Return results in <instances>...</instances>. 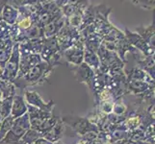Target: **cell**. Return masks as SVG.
Segmentation results:
<instances>
[{"mask_svg":"<svg viewBox=\"0 0 155 144\" xmlns=\"http://www.w3.org/2000/svg\"><path fill=\"white\" fill-rule=\"evenodd\" d=\"M53 69L54 68L47 65L45 62H41L40 65L31 68L22 77L15 78L13 84L17 88L21 89L37 86V85H41L47 81V78L53 71Z\"/></svg>","mask_w":155,"mask_h":144,"instance_id":"6da1fadb","label":"cell"},{"mask_svg":"<svg viewBox=\"0 0 155 144\" xmlns=\"http://www.w3.org/2000/svg\"><path fill=\"white\" fill-rule=\"evenodd\" d=\"M42 62H45L47 65L54 68L57 66L62 65L63 53L59 46L56 37L49 39H44V45L40 53Z\"/></svg>","mask_w":155,"mask_h":144,"instance_id":"7a4b0ae2","label":"cell"},{"mask_svg":"<svg viewBox=\"0 0 155 144\" xmlns=\"http://www.w3.org/2000/svg\"><path fill=\"white\" fill-rule=\"evenodd\" d=\"M30 129V121L28 114L15 118L12 129L4 137V139L0 142V144H18L20 138L22 137L25 133Z\"/></svg>","mask_w":155,"mask_h":144,"instance_id":"3957f363","label":"cell"},{"mask_svg":"<svg viewBox=\"0 0 155 144\" xmlns=\"http://www.w3.org/2000/svg\"><path fill=\"white\" fill-rule=\"evenodd\" d=\"M64 124H68L77 135L84 136L89 133H97L98 134V128L94 125L87 117H81L76 115H66L62 118Z\"/></svg>","mask_w":155,"mask_h":144,"instance_id":"277c9868","label":"cell"},{"mask_svg":"<svg viewBox=\"0 0 155 144\" xmlns=\"http://www.w3.org/2000/svg\"><path fill=\"white\" fill-rule=\"evenodd\" d=\"M56 38L62 53L67 50L68 48L77 43L79 40H83L81 36H80L78 29L71 27L68 23H66V25L62 28V30L59 32Z\"/></svg>","mask_w":155,"mask_h":144,"instance_id":"5b68a950","label":"cell"},{"mask_svg":"<svg viewBox=\"0 0 155 144\" xmlns=\"http://www.w3.org/2000/svg\"><path fill=\"white\" fill-rule=\"evenodd\" d=\"M19 61H20V54L18 51V44H14L12 55H11L8 62L5 63L3 73L1 78L9 82H14V80L17 78L18 73L19 70Z\"/></svg>","mask_w":155,"mask_h":144,"instance_id":"8992f818","label":"cell"},{"mask_svg":"<svg viewBox=\"0 0 155 144\" xmlns=\"http://www.w3.org/2000/svg\"><path fill=\"white\" fill-rule=\"evenodd\" d=\"M84 58V40H79L77 43L68 48L63 52V59L66 60V65L77 66L83 62Z\"/></svg>","mask_w":155,"mask_h":144,"instance_id":"52a82bcc","label":"cell"},{"mask_svg":"<svg viewBox=\"0 0 155 144\" xmlns=\"http://www.w3.org/2000/svg\"><path fill=\"white\" fill-rule=\"evenodd\" d=\"M124 34L127 41L130 43V45H132L136 50H140L145 55V57L154 56V47L148 45L137 33H132L127 28H125Z\"/></svg>","mask_w":155,"mask_h":144,"instance_id":"ba28073f","label":"cell"},{"mask_svg":"<svg viewBox=\"0 0 155 144\" xmlns=\"http://www.w3.org/2000/svg\"><path fill=\"white\" fill-rule=\"evenodd\" d=\"M24 100L26 101V104H28L35 108L52 113L53 108L55 106V102L53 100H50L49 102H45L42 98L40 96V94L35 91V90H26L24 93Z\"/></svg>","mask_w":155,"mask_h":144,"instance_id":"9c48e42d","label":"cell"},{"mask_svg":"<svg viewBox=\"0 0 155 144\" xmlns=\"http://www.w3.org/2000/svg\"><path fill=\"white\" fill-rule=\"evenodd\" d=\"M27 114L29 116V121H30V128L33 130H38V128L42 124V122L49 118L53 115L52 113H48V111H45L32 107L27 104Z\"/></svg>","mask_w":155,"mask_h":144,"instance_id":"30bf717a","label":"cell"},{"mask_svg":"<svg viewBox=\"0 0 155 144\" xmlns=\"http://www.w3.org/2000/svg\"><path fill=\"white\" fill-rule=\"evenodd\" d=\"M71 70L74 73L75 78L77 79L78 82L84 83V84H86L88 87H90L91 81H92V79L94 78L95 74L93 68H91L85 62H82L81 65H79L77 66L71 67Z\"/></svg>","mask_w":155,"mask_h":144,"instance_id":"8fae6325","label":"cell"},{"mask_svg":"<svg viewBox=\"0 0 155 144\" xmlns=\"http://www.w3.org/2000/svg\"><path fill=\"white\" fill-rule=\"evenodd\" d=\"M42 62L41 58L39 54H31L27 56L20 57L19 61V70L18 73L17 78L22 77L24 74L27 73L31 68L40 65Z\"/></svg>","mask_w":155,"mask_h":144,"instance_id":"7c38bea8","label":"cell"},{"mask_svg":"<svg viewBox=\"0 0 155 144\" xmlns=\"http://www.w3.org/2000/svg\"><path fill=\"white\" fill-rule=\"evenodd\" d=\"M66 23H67V18L62 14L61 17L56 18L53 22L45 26L42 28L44 39H49V38H53V37H56L59 34V32L62 30V28L66 25Z\"/></svg>","mask_w":155,"mask_h":144,"instance_id":"4fadbf2b","label":"cell"},{"mask_svg":"<svg viewBox=\"0 0 155 144\" xmlns=\"http://www.w3.org/2000/svg\"><path fill=\"white\" fill-rule=\"evenodd\" d=\"M44 45V40H34V41H27L24 43L18 44V51L20 57L27 56L31 54H39L42 49Z\"/></svg>","mask_w":155,"mask_h":144,"instance_id":"5bb4252c","label":"cell"},{"mask_svg":"<svg viewBox=\"0 0 155 144\" xmlns=\"http://www.w3.org/2000/svg\"><path fill=\"white\" fill-rule=\"evenodd\" d=\"M18 11L15 9L13 5H11L9 2H5L1 11V19L5 23H7L10 26H13L17 23L18 19Z\"/></svg>","mask_w":155,"mask_h":144,"instance_id":"9a60e30c","label":"cell"},{"mask_svg":"<svg viewBox=\"0 0 155 144\" xmlns=\"http://www.w3.org/2000/svg\"><path fill=\"white\" fill-rule=\"evenodd\" d=\"M27 114V104H26L24 97L21 95H15L13 97V105L11 110V116L14 118L18 117Z\"/></svg>","mask_w":155,"mask_h":144,"instance_id":"2e32d148","label":"cell"},{"mask_svg":"<svg viewBox=\"0 0 155 144\" xmlns=\"http://www.w3.org/2000/svg\"><path fill=\"white\" fill-rule=\"evenodd\" d=\"M127 81H142L146 82L151 86H154V80L149 77L147 73H146L143 69L138 66H134L131 68L128 72H125Z\"/></svg>","mask_w":155,"mask_h":144,"instance_id":"e0dca14e","label":"cell"},{"mask_svg":"<svg viewBox=\"0 0 155 144\" xmlns=\"http://www.w3.org/2000/svg\"><path fill=\"white\" fill-rule=\"evenodd\" d=\"M64 126H65V124H64V122L62 121V118H60L57 121V123L53 126L48 132H46L45 134L42 136V137L45 138L46 140H48L49 142L53 144L59 142L62 138L64 130H65V127Z\"/></svg>","mask_w":155,"mask_h":144,"instance_id":"ac0fdd59","label":"cell"},{"mask_svg":"<svg viewBox=\"0 0 155 144\" xmlns=\"http://www.w3.org/2000/svg\"><path fill=\"white\" fill-rule=\"evenodd\" d=\"M154 88L146 82L142 81H127V94L139 96L147 91L148 89Z\"/></svg>","mask_w":155,"mask_h":144,"instance_id":"d6986e66","label":"cell"},{"mask_svg":"<svg viewBox=\"0 0 155 144\" xmlns=\"http://www.w3.org/2000/svg\"><path fill=\"white\" fill-rule=\"evenodd\" d=\"M83 62L86 63L91 68L94 69V72L99 71V59L97 57V54L93 50L89 49V48L84 46V58H83Z\"/></svg>","mask_w":155,"mask_h":144,"instance_id":"ffe728a7","label":"cell"},{"mask_svg":"<svg viewBox=\"0 0 155 144\" xmlns=\"http://www.w3.org/2000/svg\"><path fill=\"white\" fill-rule=\"evenodd\" d=\"M137 34L141 37V38L145 40L148 45L151 47H154V23L147 26V27H143V26H139L136 28Z\"/></svg>","mask_w":155,"mask_h":144,"instance_id":"44dd1931","label":"cell"},{"mask_svg":"<svg viewBox=\"0 0 155 144\" xmlns=\"http://www.w3.org/2000/svg\"><path fill=\"white\" fill-rule=\"evenodd\" d=\"M137 66L143 69L146 73H147L149 77L154 80V56L150 57H143V59H136Z\"/></svg>","mask_w":155,"mask_h":144,"instance_id":"7402d4cb","label":"cell"},{"mask_svg":"<svg viewBox=\"0 0 155 144\" xmlns=\"http://www.w3.org/2000/svg\"><path fill=\"white\" fill-rule=\"evenodd\" d=\"M89 88L93 91L94 96L100 92L101 90H103L105 88V74L100 70L95 72L94 78L91 81V85Z\"/></svg>","mask_w":155,"mask_h":144,"instance_id":"603a6c76","label":"cell"},{"mask_svg":"<svg viewBox=\"0 0 155 144\" xmlns=\"http://www.w3.org/2000/svg\"><path fill=\"white\" fill-rule=\"evenodd\" d=\"M14 42L12 40H6L0 41V63L5 65L12 55Z\"/></svg>","mask_w":155,"mask_h":144,"instance_id":"cb8c5ba5","label":"cell"},{"mask_svg":"<svg viewBox=\"0 0 155 144\" xmlns=\"http://www.w3.org/2000/svg\"><path fill=\"white\" fill-rule=\"evenodd\" d=\"M15 88L12 82L6 81L0 77V92L2 95V99L13 98L15 95Z\"/></svg>","mask_w":155,"mask_h":144,"instance_id":"d4e9b609","label":"cell"},{"mask_svg":"<svg viewBox=\"0 0 155 144\" xmlns=\"http://www.w3.org/2000/svg\"><path fill=\"white\" fill-rule=\"evenodd\" d=\"M102 41H103V40L101 39L97 34L94 33L84 40V46L97 53L100 44L102 43Z\"/></svg>","mask_w":155,"mask_h":144,"instance_id":"484cf974","label":"cell"},{"mask_svg":"<svg viewBox=\"0 0 155 144\" xmlns=\"http://www.w3.org/2000/svg\"><path fill=\"white\" fill-rule=\"evenodd\" d=\"M41 137H42V135L41 133L30 128V129L25 133V135L20 138V140L18 141V144H32Z\"/></svg>","mask_w":155,"mask_h":144,"instance_id":"4316f807","label":"cell"},{"mask_svg":"<svg viewBox=\"0 0 155 144\" xmlns=\"http://www.w3.org/2000/svg\"><path fill=\"white\" fill-rule=\"evenodd\" d=\"M15 118L13 116L9 115L6 118H4L0 124V142H1L4 137L6 136V135L10 132V130L12 129V126L14 124Z\"/></svg>","mask_w":155,"mask_h":144,"instance_id":"83f0119b","label":"cell"},{"mask_svg":"<svg viewBox=\"0 0 155 144\" xmlns=\"http://www.w3.org/2000/svg\"><path fill=\"white\" fill-rule=\"evenodd\" d=\"M60 118H61V117L56 116V115L53 114L51 117H49V118H47L46 120H45L44 122H42V124L38 128V130H37V131H38L39 133H41V134L44 136L46 132H48L51 128L57 123V121Z\"/></svg>","mask_w":155,"mask_h":144,"instance_id":"f1b7e54d","label":"cell"},{"mask_svg":"<svg viewBox=\"0 0 155 144\" xmlns=\"http://www.w3.org/2000/svg\"><path fill=\"white\" fill-rule=\"evenodd\" d=\"M12 105H13V98L2 99V101L0 102V114H1L3 118H6V117L11 115Z\"/></svg>","mask_w":155,"mask_h":144,"instance_id":"f546056e","label":"cell"},{"mask_svg":"<svg viewBox=\"0 0 155 144\" xmlns=\"http://www.w3.org/2000/svg\"><path fill=\"white\" fill-rule=\"evenodd\" d=\"M33 24H34V22H33V20H32L31 18H23V17L18 15V19L15 25L17 26L19 31L24 32L26 30H28Z\"/></svg>","mask_w":155,"mask_h":144,"instance_id":"4dcf8cb0","label":"cell"},{"mask_svg":"<svg viewBox=\"0 0 155 144\" xmlns=\"http://www.w3.org/2000/svg\"><path fill=\"white\" fill-rule=\"evenodd\" d=\"M11 28L12 26L8 25L0 19V40H6L11 39Z\"/></svg>","mask_w":155,"mask_h":144,"instance_id":"1f68e13d","label":"cell"},{"mask_svg":"<svg viewBox=\"0 0 155 144\" xmlns=\"http://www.w3.org/2000/svg\"><path fill=\"white\" fill-rule=\"evenodd\" d=\"M127 108L128 107L122 102L121 99L120 100H117L115 101L114 103V107H113V113L114 114H117V115H124L127 111Z\"/></svg>","mask_w":155,"mask_h":144,"instance_id":"d6a6232c","label":"cell"},{"mask_svg":"<svg viewBox=\"0 0 155 144\" xmlns=\"http://www.w3.org/2000/svg\"><path fill=\"white\" fill-rule=\"evenodd\" d=\"M113 144H150V143L143 142V141H135V140H131V139H128L127 138V139L117 141V142H115Z\"/></svg>","mask_w":155,"mask_h":144,"instance_id":"836d02e7","label":"cell"},{"mask_svg":"<svg viewBox=\"0 0 155 144\" xmlns=\"http://www.w3.org/2000/svg\"><path fill=\"white\" fill-rule=\"evenodd\" d=\"M32 144H53V143L49 142L48 140H46L45 138L41 137V138H39L38 140H36L34 143H32Z\"/></svg>","mask_w":155,"mask_h":144,"instance_id":"e575fe53","label":"cell"},{"mask_svg":"<svg viewBox=\"0 0 155 144\" xmlns=\"http://www.w3.org/2000/svg\"><path fill=\"white\" fill-rule=\"evenodd\" d=\"M4 66H5V65H3V63H0V77H1V75H2V73H3V69H4Z\"/></svg>","mask_w":155,"mask_h":144,"instance_id":"d590c367","label":"cell"},{"mask_svg":"<svg viewBox=\"0 0 155 144\" xmlns=\"http://www.w3.org/2000/svg\"><path fill=\"white\" fill-rule=\"evenodd\" d=\"M5 4V2H0V18H1V11H2V7Z\"/></svg>","mask_w":155,"mask_h":144,"instance_id":"8d00e7d4","label":"cell"},{"mask_svg":"<svg viewBox=\"0 0 155 144\" xmlns=\"http://www.w3.org/2000/svg\"><path fill=\"white\" fill-rule=\"evenodd\" d=\"M2 101V95H1V92H0V102Z\"/></svg>","mask_w":155,"mask_h":144,"instance_id":"74e56055","label":"cell"},{"mask_svg":"<svg viewBox=\"0 0 155 144\" xmlns=\"http://www.w3.org/2000/svg\"><path fill=\"white\" fill-rule=\"evenodd\" d=\"M0 124H1V123H0Z\"/></svg>","mask_w":155,"mask_h":144,"instance_id":"f35d334b","label":"cell"}]
</instances>
